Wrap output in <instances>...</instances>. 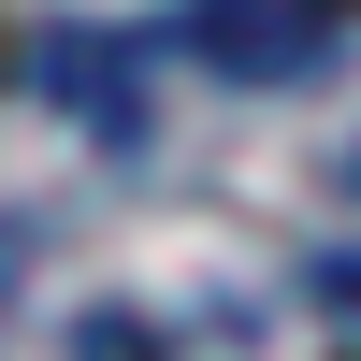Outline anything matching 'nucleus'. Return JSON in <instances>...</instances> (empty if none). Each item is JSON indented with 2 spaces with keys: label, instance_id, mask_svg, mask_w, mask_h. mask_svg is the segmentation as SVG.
Returning a JSON list of instances; mask_svg holds the SVG:
<instances>
[{
  "label": "nucleus",
  "instance_id": "obj_1",
  "mask_svg": "<svg viewBox=\"0 0 361 361\" xmlns=\"http://www.w3.org/2000/svg\"><path fill=\"white\" fill-rule=\"evenodd\" d=\"M347 29H361V0H202L188 44L217 58L231 87H304V73L347 58Z\"/></svg>",
  "mask_w": 361,
  "mask_h": 361
},
{
  "label": "nucleus",
  "instance_id": "obj_2",
  "mask_svg": "<svg viewBox=\"0 0 361 361\" xmlns=\"http://www.w3.org/2000/svg\"><path fill=\"white\" fill-rule=\"evenodd\" d=\"M318 304H333L347 333H361V260H318Z\"/></svg>",
  "mask_w": 361,
  "mask_h": 361
}]
</instances>
